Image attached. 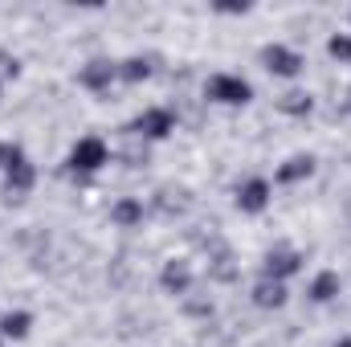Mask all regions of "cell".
Wrapping results in <instances>:
<instances>
[{"label":"cell","instance_id":"6da1fadb","mask_svg":"<svg viewBox=\"0 0 351 347\" xmlns=\"http://www.w3.org/2000/svg\"><path fill=\"white\" fill-rule=\"evenodd\" d=\"M110 143L102 139V135H78L74 143H70V152H66V176L74 180V184H86V180H94V176L102 172L106 164H110Z\"/></svg>","mask_w":351,"mask_h":347},{"label":"cell","instance_id":"7a4b0ae2","mask_svg":"<svg viewBox=\"0 0 351 347\" xmlns=\"http://www.w3.org/2000/svg\"><path fill=\"white\" fill-rule=\"evenodd\" d=\"M127 139H139V143H164V139H172L176 131H180V115H176L172 106H164V102H152V106H143L127 127Z\"/></svg>","mask_w":351,"mask_h":347},{"label":"cell","instance_id":"3957f363","mask_svg":"<svg viewBox=\"0 0 351 347\" xmlns=\"http://www.w3.org/2000/svg\"><path fill=\"white\" fill-rule=\"evenodd\" d=\"M204 102L208 106H250L254 102V82L245 78V74H233V70H213L208 78H204Z\"/></svg>","mask_w":351,"mask_h":347},{"label":"cell","instance_id":"277c9868","mask_svg":"<svg viewBox=\"0 0 351 347\" xmlns=\"http://www.w3.org/2000/svg\"><path fill=\"white\" fill-rule=\"evenodd\" d=\"M258 62L269 78H282V82H298L306 74V53L286 45V41H265L258 49Z\"/></svg>","mask_w":351,"mask_h":347},{"label":"cell","instance_id":"5b68a950","mask_svg":"<svg viewBox=\"0 0 351 347\" xmlns=\"http://www.w3.org/2000/svg\"><path fill=\"white\" fill-rule=\"evenodd\" d=\"M302 270H306V254H302V250H294V246H274V250H265L262 265H258V274H262V278L286 282V286H290V278H298Z\"/></svg>","mask_w":351,"mask_h":347},{"label":"cell","instance_id":"8992f818","mask_svg":"<svg viewBox=\"0 0 351 347\" xmlns=\"http://www.w3.org/2000/svg\"><path fill=\"white\" fill-rule=\"evenodd\" d=\"M233 204H237V213H245V217H262L265 208L274 204V180H269V176H245V180L233 188Z\"/></svg>","mask_w":351,"mask_h":347},{"label":"cell","instance_id":"52a82bcc","mask_svg":"<svg viewBox=\"0 0 351 347\" xmlns=\"http://www.w3.org/2000/svg\"><path fill=\"white\" fill-rule=\"evenodd\" d=\"M78 86L90 94H110L119 86V62L114 58H90L78 66Z\"/></svg>","mask_w":351,"mask_h":347},{"label":"cell","instance_id":"ba28073f","mask_svg":"<svg viewBox=\"0 0 351 347\" xmlns=\"http://www.w3.org/2000/svg\"><path fill=\"white\" fill-rule=\"evenodd\" d=\"M160 290L176 294V298H188L196 290V265L188 258H168L160 265Z\"/></svg>","mask_w":351,"mask_h":347},{"label":"cell","instance_id":"9c48e42d","mask_svg":"<svg viewBox=\"0 0 351 347\" xmlns=\"http://www.w3.org/2000/svg\"><path fill=\"white\" fill-rule=\"evenodd\" d=\"M319 168V160L311 156V152H294V156H286L278 168H274V184L278 188H294V184H306L311 176Z\"/></svg>","mask_w":351,"mask_h":347},{"label":"cell","instance_id":"30bf717a","mask_svg":"<svg viewBox=\"0 0 351 347\" xmlns=\"http://www.w3.org/2000/svg\"><path fill=\"white\" fill-rule=\"evenodd\" d=\"M160 70V53H131V58H119V82L123 86H143L152 82Z\"/></svg>","mask_w":351,"mask_h":347},{"label":"cell","instance_id":"8fae6325","mask_svg":"<svg viewBox=\"0 0 351 347\" xmlns=\"http://www.w3.org/2000/svg\"><path fill=\"white\" fill-rule=\"evenodd\" d=\"M250 302H254L258 311H282V307L290 302V286L258 274V278H254V286H250Z\"/></svg>","mask_w":351,"mask_h":347},{"label":"cell","instance_id":"7c38bea8","mask_svg":"<svg viewBox=\"0 0 351 347\" xmlns=\"http://www.w3.org/2000/svg\"><path fill=\"white\" fill-rule=\"evenodd\" d=\"M343 294V278H339V270H315L311 274V282H306V298L315 302V307H327V302H335Z\"/></svg>","mask_w":351,"mask_h":347},{"label":"cell","instance_id":"4fadbf2b","mask_svg":"<svg viewBox=\"0 0 351 347\" xmlns=\"http://www.w3.org/2000/svg\"><path fill=\"white\" fill-rule=\"evenodd\" d=\"M143 221H147V204L139 196H119L110 204V225L114 229H143Z\"/></svg>","mask_w":351,"mask_h":347},{"label":"cell","instance_id":"5bb4252c","mask_svg":"<svg viewBox=\"0 0 351 347\" xmlns=\"http://www.w3.org/2000/svg\"><path fill=\"white\" fill-rule=\"evenodd\" d=\"M0 180H4V184H0V188H4V200H25V196L37 188V164L25 160L21 168H12V172L0 176Z\"/></svg>","mask_w":351,"mask_h":347},{"label":"cell","instance_id":"9a60e30c","mask_svg":"<svg viewBox=\"0 0 351 347\" xmlns=\"http://www.w3.org/2000/svg\"><path fill=\"white\" fill-rule=\"evenodd\" d=\"M274 106H278V115H286V119H311V115H315V94L302 90V86H290V90L278 94Z\"/></svg>","mask_w":351,"mask_h":347},{"label":"cell","instance_id":"2e32d148","mask_svg":"<svg viewBox=\"0 0 351 347\" xmlns=\"http://www.w3.org/2000/svg\"><path fill=\"white\" fill-rule=\"evenodd\" d=\"M33 311H25V307H8L4 315H0V335L8 339V344H21V339H29L33 335Z\"/></svg>","mask_w":351,"mask_h":347},{"label":"cell","instance_id":"e0dca14e","mask_svg":"<svg viewBox=\"0 0 351 347\" xmlns=\"http://www.w3.org/2000/svg\"><path fill=\"white\" fill-rule=\"evenodd\" d=\"M25 160H29L25 143H16V139H0V176H8L12 168H21Z\"/></svg>","mask_w":351,"mask_h":347},{"label":"cell","instance_id":"ac0fdd59","mask_svg":"<svg viewBox=\"0 0 351 347\" xmlns=\"http://www.w3.org/2000/svg\"><path fill=\"white\" fill-rule=\"evenodd\" d=\"M327 58L335 62V66H351V33H331L327 37Z\"/></svg>","mask_w":351,"mask_h":347},{"label":"cell","instance_id":"d6986e66","mask_svg":"<svg viewBox=\"0 0 351 347\" xmlns=\"http://www.w3.org/2000/svg\"><path fill=\"white\" fill-rule=\"evenodd\" d=\"M16 78H21V58L0 45V82L8 86V82H16Z\"/></svg>","mask_w":351,"mask_h":347},{"label":"cell","instance_id":"ffe728a7","mask_svg":"<svg viewBox=\"0 0 351 347\" xmlns=\"http://www.w3.org/2000/svg\"><path fill=\"white\" fill-rule=\"evenodd\" d=\"M213 12L217 16H250L254 4L250 0H213Z\"/></svg>","mask_w":351,"mask_h":347},{"label":"cell","instance_id":"44dd1931","mask_svg":"<svg viewBox=\"0 0 351 347\" xmlns=\"http://www.w3.org/2000/svg\"><path fill=\"white\" fill-rule=\"evenodd\" d=\"M184 311H188V315H196V319H208V315H213V302H204V298H192V294H188V298H184Z\"/></svg>","mask_w":351,"mask_h":347},{"label":"cell","instance_id":"7402d4cb","mask_svg":"<svg viewBox=\"0 0 351 347\" xmlns=\"http://www.w3.org/2000/svg\"><path fill=\"white\" fill-rule=\"evenodd\" d=\"M331 347H351V335H339V339H335Z\"/></svg>","mask_w":351,"mask_h":347},{"label":"cell","instance_id":"603a6c76","mask_svg":"<svg viewBox=\"0 0 351 347\" xmlns=\"http://www.w3.org/2000/svg\"><path fill=\"white\" fill-rule=\"evenodd\" d=\"M348 33H351V8H348Z\"/></svg>","mask_w":351,"mask_h":347},{"label":"cell","instance_id":"cb8c5ba5","mask_svg":"<svg viewBox=\"0 0 351 347\" xmlns=\"http://www.w3.org/2000/svg\"><path fill=\"white\" fill-rule=\"evenodd\" d=\"M4 344H8V339H4V335H0V347H4Z\"/></svg>","mask_w":351,"mask_h":347},{"label":"cell","instance_id":"d4e9b609","mask_svg":"<svg viewBox=\"0 0 351 347\" xmlns=\"http://www.w3.org/2000/svg\"><path fill=\"white\" fill-rule=\"evenodd\" d=\"M0 98H4V82H0Z\"/></svg>","mask_w":351,"mask_h":347}]
</instances>
